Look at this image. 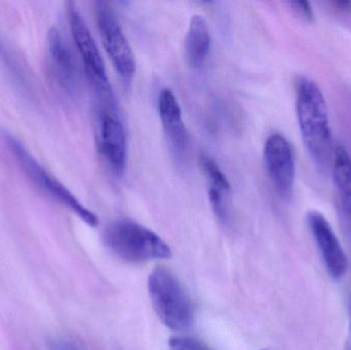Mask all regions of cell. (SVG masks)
<instances>
[{
    "instance_id": "cell-14",
    "label": "cell",
    "mask_w": 351,
    "mask_h": 350,
    "mask_svg": "<svg viewBox=\"0 0 351 350\" xmlns=\"http://www.w3.org/2000/svg\"><path fill=\"white\" fill-rule=\"evenodd\" d=\"M200 166L208 182V189L231 193V185L226 175L221 170L216 162L208 155H202Z\"/></svg>"
},
{
    "instance_id": "cell-9",
    "label": "cell",
    "mask_w": 351,
    "mask_h": 350,
    "mask_svg": "<svg viewBox=\"0 0 351 350\" xmlns=\"http://www.w3.org/2000/svg\"><path fill=\"white\" fill-rule=\"evenodd\" d=\"M98 146L111 170L123 175L128 160L127 136L115 112L103 110L99 115Z\"/></svg>"
},
{
    "instance_id": "cell-13",
    "label": "cell",
    "mask_w": 351,
    "mask_h": 350,
    "mask_svg": "<svg viewBox=\"0 0 351 350\" xmlns=\"http://www.w3.org/2000/svg\"><path fill=\"white\" fill-rule=\"evenodd\" d=\"M331 171L338 211L351 212V158L343 146H336Z\"/></svg>"
},
{
    "instance_id": "cell-18",
    "label": "cell",
    "mask_w": 351,
    "mask_h": 350,
    "mask_svg": "<svg viewBox=\"0 0 351 350\" xmlns=\"http://www.w3.org/2000/svg\"><path fill=\"white\" fill-rule=\"evenodd\" d=\"M350 336H351V300H350Z\"/></svg>"
},
{
    "instance_id": "cell-6",
    "label": "cell",
    "mask_w": 351,
    "mask_h": 350,
    "mask_svg": "<svg viewBox=\"0 0 351 350\" xmlns=\"http://www.w3.org/2000/svg\"><path fill=\"white\" fill-rule=\"evenodd\" d=\"M95 16L103 45L115 70L125 84H131L136 73L135 55L114 10L107 2L98 1L95 3Z\"/></svg>"
},
{
    "instance_id": "cell-5",
    "label": "cell",
    "mask_w": 351,
    "mask_h": 350,
    "mask_svg": "<svg viewBox=\"0 0 351 350\" xmlns=\"http://www.w3.org/2000/svg\"><path fill=\"white\" fill-rule=\"evenodd\" d=\"M68 20L74 43L93 90L103 104L109 107L110 110H117V101L107 76L104 60L88 24L74 2L68 3Z\"/></svg>"
},
{
    "instance_id": "cell-16",
    "label": "cell",
    "mask_w": 351,
    "mask_h": 350,
    "mask_svg": "<svg viewBox=\"0 0 351 350\" xmlns=\"http://www.w3.org/2000/svg\"><path fill=\"white\" fill-rule=\"evenodd\" d=\"M47 349L49 350H82L80 345L74 341L66 338H53L49 339L47 342Z\"/></svg>"
},
{
    "instance_id": "cell-17",
    "label": "cell",
    "mask_w": 351,
    "mask_h": 350,
    "mask_svg": "<svg viewBox=\"0 0 351 350\" xmlns=\"http://www.w3.org/2000/svg\"><path fill=\"white\" fill-rule=\"evenodd\" d=\"M293 10L302 16L303 18L307 21H313L315 18L313 14V8H311V4L306 1H292L291 2Z\"/></svg>"
},
{
    "instance_id": "cell-15",
    "label": "cell",
    "mask_w": 351,
    "mask_h": 350,
    "mask_svg": "<svg viewBox=\"0 0 351 350\" xmlns=\"http://www.w3.org/2000/svg\"><path fill=\"white\" fill-rule=\"evenodd\" d=\"M169 350H210L204 343L190 337L175 336L169 341Z\"/></svg>"
},
{
    "instance_id": "cell-19",
    "label": "cell",
    "mask_w": 351,
    "mask_h": 350,
    "mask_svg": "<svg viewBox=\"0 0 351 350\" xmlns=\"http://www.w3.org/2000/svg\"><path fill=\"white\" fill-rule=\"evenodd\" d=\"M261 350H272V349H261Z\"/></svg>"
},
{
    "instance_id": "cell-1",
    "label": "cell",
    "mask_w": 351,
    "mask_h": 350,
    "mask_svg": "<svg viewBox=\"0 0 351 350\" xmlns=\"http://www.w3.org/2000/svg\"><path fill=\"white\" fill-rule=\"evenodd\" d=\"M296 113L303 143L319 172L331 171L336 146L327 103L321 88L309 78L299 79Z\"/></svg>"
},
{
    "instance_id": "cell-8",
    "label": "cell",
    "mask_w": 351,
    "mask_h": 350,
    "mask_svg": "<svg viewBox=\"0 0 351 350\" xmlns=\"http://www.w3.org/2000/svg\"><path fill=\"white\" fill-rule=\"evenodd\" d=\"M307 224L328 273L333 279H342L348 269V259L331 224L317 211L307 214Z\"/></svg>"
},
{
    "instance_id": "cell-11",
    "label": "cell",
    "mask_w": 351,
    "mask_h": 350,
    "mask_svg": "<svg viewBox=\"0 0 351 350\" xmlns=\"http://www.w3.org/2000/svg\"><path fill=\"white\" fill-rule=\"evenodd\" d=\"M158 113L165 133L177 155H184L188 146V132L179 101L172 90L164 88L158 95Z\"/></svg>"
},
{
    "instance_id": "cell-3",
    "label": "cell",
    "mask_w": 351,
    "mask_h": 350,
    "mask_svg": "<svg viewBox=\"0 0 351 350\" xmlns=\"http://www.w3.org/2000/svg\"><path fill=\"white\" fill-rule=\"evenodd\" d=\"M2 137L19 166L37 188L40 189L60 205L67 208L90 227H97L99 225V219L95 213L84 207L61 181L58 180L47 168H43V164H39L38 160L31 154L20 140L8 132L3 133Z\"/></svg>"
},
{
    "instance_id": "cell-2",
    "label": "cell",
    "mask_w": 351,
    "mask_h": 350,
    "mask_svg": "<svg viewBox=\"0 0 351 350\" xmlns=\"http://www.w3.org/2000/svg\"><path fill=\"white\" fill-rule=\"evenodd\" d=\"M103 238L115 256L130 263L167 259L172 255L170 247L160 236L132 220H119L109 224Z\"/></svg>"
},
{
    "instance_id": "cell-10",
    "label": "cell",
    "mask_w": 351,
    "mask_h": 350,
    "mask_svg": "<svg viewBox=\"0 0 351 350\" xmlns=\"http://www.w3.org/2000/svg\"><path fill=\"white\" fill-rule=\"evenodd\" d=\"M47 59L49 71L53 82L68 95L77 90V71L71 49L67 40L58 29L47 34Z\"/></svg>"
},
{
    "instance_id": "cell-7",
    "label": "cell",
    "mask_w": 351,
    "mask_h": 350,
    "mask_svg": "<svg viewBox=\"0 0 351 350\" xmlns=\"http://www.w3.org/2000/svg\"><path fill=\"white\" fill-rule=\"evenodd\" d=\"M264 166L278 195L289 199L294 190L296 162L292 146L282 134H272L264 144Z\"/></svg>"
},
{
    "instance_id": "cell-4",
    "label": "cell",
    "mask_w": 351,
    "mask_h": 350,
    "mask_svg": "<svg viewBox=\"0 0 351 350\" xmlns=\"http://www.w3.org/2000/svg\"><path fill=\"white\" fill-rule=\"evenodd\" d=\"M148 292L152 306L165 326L173 331H183L193 321V306L181 282L165 267L150 273Z\"/></svg>"
},
{
    "instance_id": "cell-12",
    "label": "cell",
    "mask_w": 351,
    "mask_h": 350,
    "mask_svg": "<svg viewBox=\"0 0 351 350\" xmlns=\"http://www.w3.org/2000/svg\"><path fill=\"white\" fill-rule=\"evenodd\" d=\"M212 45L210 28L204 16L194 14L190 20L185 38L186 58L193 68L204 65Z\"/></svg>"
}]
</instances>
